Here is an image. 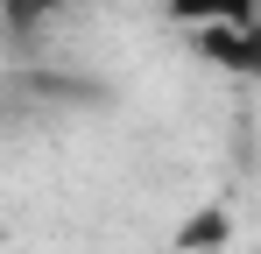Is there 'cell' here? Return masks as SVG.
Returning a JSON list of instances; mask_svg holds the SVG:
<instances>
[{
    "label": "cell",
    "instance_id": "cell-4",
    "mask_svg": "<svg viewBox=\"0 0 261 254\" xmlns=\"http://www.w3.org/2000/svg\"><path fill=\"white\" fill-rule=\"evenodd\" d=\"M57 0H0V36H36Z\"/></svg>",
    "mask_w": 261,
    "mask_h": 254
},
{
    "label": "cell",
    "instance_id": "cell-3",
    "mask_svg": "<svg viewBox=\"0 0 261 254\" xmlns=\"http://www.w3.org/2000/svg\"><path fill=\"white\" fill-rule=\"evenodd\" d=\"M226 233H233V219L212 205V212H191V219H184L176 247H184V254H205V247H226Z\"/></svg>",
    "mask_w": 261,
    "mask_h": 254
},
{
    "label": "cell",
    "instance_id": "cell-1",
    "mask_svg": "<svg viewBox=\"0 0 261 254\" xmlns=\"http://www.w3.org/2000/svg\"><path fill=\"white\" fill-rule=\"evenodd\" d=\"M205 36V57H219L226 71H247V78H261V7L247 29H198Z\"/></svg>",
    "mask_w": 261,
    "mask_h": 254
},
{
    "label": "cell",
    "instance_id": "cell-2",
    "mask_svg": "<svg viewBox=\"0 0 261 254\" xmlns=\"http://www.w3.org/2000/svg\"><path fill=\"white\" fill-rule=\"evenodd\" d=\"M261 0H170V21L184 29H247Z\"/></svg>",
    "mask_w": 261,
    "mask_h": 254
}]
</instances>
